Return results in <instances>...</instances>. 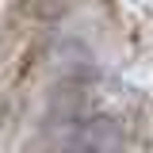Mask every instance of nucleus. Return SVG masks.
I'll list each match as a JSON object with an SVG mask.
<instances>
[]
</instances>
